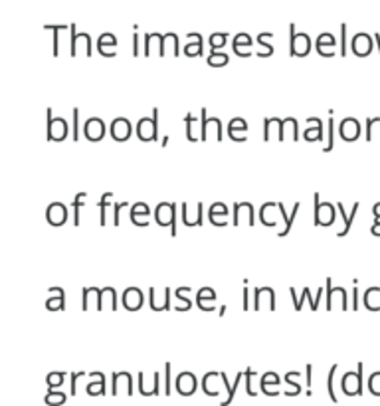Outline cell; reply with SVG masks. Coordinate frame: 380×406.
Listing matches in <instances>:
<instances>
[{
  "label": "cell",
  "mask_w": 380,
  "mask_h": 406,
  "mask_svg": "<svg viewBox=\"0 0 380 406\" xmlns=\"http://www.w3.org/2000/svg\"><path fill=\"white\" fill-rule=\"evenodd\" d=\"M46 115H48V141H64L65 137L70 135V125L65 117H54V110L48 107L46 110Z\"/></svg>",
  "instance_id": "1"
},
{
  "label": "cell",
  "mask_w": 380,
  "mask_h": 406,
  "mask_svg": "<svg viewBox=\"0 0 380 406\" xmlns=\"http://www.w3.org/2000/svg\"><path fill=\"white\" fill-rule=\"evenodd\" d=\"M159 107L152 110V117H141L137 123V135L141 141H157L159 139Z\"/></svg>",
  "instance_id": "2"
},
{
  "label": "cell",
  "mask_w": 380,
  "mask_h": 406,
  "mask_svg": "<svg viewBox=\"0 0 380 406\" xmlns=\"http://www.w3.org/2000/svg\"><path fill=\"white\" fill-rule=\"evenodd\" d=\"M315 200V226H331L335 218H337V204H331V202H323L319 198V192L313 195Z\"/></svg>",
  "instance_id": "3"
},
{
  "label": "cell",
  "mask_w": 380,
  "mask_h": 406,
  "mask_svg": "<svg viewBox=\"0 0 380 406\" xmlns=\"http://www.w3.org/2000/svg\"><path fill=\"white\" fill-rule=\"evenodd\" d=\"M155 220L159 226H171L173 236H176V204L174 202H159L155 209Z\"/></svg>",
  "instance_id": "4"
},
{
  "label": "cell",
  "mask_w": 380,
  "mask_h": 406,
  "mask_svg": "<svg viewBox=\"0 0 380 406\" xmlns=\"http://www.w3.org/2000/svg\"><path fill=\"white\" fill-rule=\"evenodd\" d=\"M362 371H365V365L359 362L357 365V371H348V373L343 374V391L347 393L348 396H357L362 395Z\"/></svg>",
  "instance_id": "5"
},
{
  "label": "cell",
  "mask_w": 380,
  "mask_h": 406,
  "mask_svg": "<svg viewBox=\"0 0 380 406\" xmlns=\"http://www.w3.org/2000/svg\"><path fill=\"white\" fill-rule=\"evenodd\" d=\"M311 50L309 34L295 32V24H289V52L291 55H307Z\"/></svg>",
  "instance_id": "6"
},
{
  "label": "cell",
  "mask_w": 380,
  "mask_h": 406,
  "mask_svg": "<svg viewBox=\"0 0 380 406\" xmlns=\"http://www.w3.org/2000/svg\"><path fill=\"white\" fill-rule=\"evenodd\" d=\"M263 306H268V309H275V292L270 286H260L254 289V303L251 308L256 311H260Z\"/></svg>",
  "instance_id": "7"
},
{
  "label": "cell",
  "mask_w": 380,
  "mask_h": 406,
  "mask_svg": "<svg viewBox=\"0 0 380 406\" xmlns=\"http://www.w3.org/2000/svg\"><path fill=\"white\" fill-rule=\"evenodd\" d=\"M70 36H72V40H70V54L77 55V46H79V42H81L84 48H86L87 55L93 54V48H91V36H89V34L77 32L76 24H70Z\"/></svg>",
  "instance_id": "8"
},
{
  "label": "cell",
  "mask_w": 380,
  "mask_h": 406,
  "mask_svg": "<svg viewBox=\"0 0 380 406\" xmlns=\"http://www.w3.org/2000/svg\"><path fill=\"white\" fill-rule=\"evenodd\" d=\"M210 125L216 127V139L222 141V137H224L222 121L218 119V117H208V110L202 107V110H200V141H208V127H210Z\"/></svg>",
  "instance_id": "9"
},
{
  "label": "cell",
  "mask_w": 380,
  "mask_h": 406,
  "mask_svg": "<svg viewBox=\"0 0 380 406\" xmlns=\"http://www.w3.org/2000/svg\"><path fill=\"white\" fill-rule=\"evenodd\" d=\"M109 133L115 141H127L133 133V123L127 117H115L109 125Z\"/></svg>",
  "instance_id": "10"
},
{
  "label": "cell",
  "mask_w": 380,
  "mask_h": 406,
  "mask_svg": "<svg viewBox=\"0 0 380 406\" xmlns=\"http://www.w3.org/2000/svg\"><path fill=\"white\" fill-rule=\"evenodd\" d=\"M46 220L52 226H62L67 222V207L64 202H50L46 209Z\"/></svg>",
  "instance_id": "11"
},
{
  "label": "cell",
  "mask_w": 380,
  "mask_h": 406,
  "mask_svg": "<svg viewBox=\"0 0 380 406\" xmlns=\"http://www.w3.org/2000/svg\"><path fill=\"white\" fill-rule=\"evenodd\" d=\"M372 42L374 36H370L369 32H357L350 40V48L357 55H369L372 52Z\"/></svg>",
  "instance_id": "12"
},
{
  "label": "cell",
  "mask_w": 380,
  "mask_h": 406,
  "mask_svg": "<svg viewBox=\"0 0 380 406\" xmlns=\"http://www.w3.org/2000/svg\"><path fill=\"white\" fill-rule=\"evenodd\" d=\"M105 131H107V127L101 117H89L84 125V133L89 141H101L105 137Z\"/></svg>",
  "instance_id": "13"
},
{
  "label": "cell",
  "mask_w": 380,
  "mask_h": 406,
  "mask_svg": "<svg viewBox=\"0 0 380 406\" xmlns=\"http://www.w3.org/2000/svg\"><path fill=\"white\" fill-rule=\"evenodd\" d=\"M121 301H123V308L127 309V311H137V309H141L143 301H145V296H143V292L139 287L131 286L123 292Z\"/></svg>",
  "instance_id": "14"
},
{
  "label": "cell",
  "mask_w": 380,
  "mask_h": 406,
  "mask_svg": "<svg viewBox=\"0 0 380 406\" xmlns=\"http://www.w3.org/2000/svg\"><path fill=\"white\" fill-rule=\"evenodd\" d=\"M198 381H196L195 373L190 371H183V373L176 374V393H181L183 396L195 395Z\"/></svg>",
  "instance_id": "15"
},
{
  "label": "cell",
  "mask_w": 380,
  "mask_h": 406,
  "mask_svg": "<svg viewBox=\"0 0 380 406\" xmlns=\"http://www.w3.org/2000/svg\"><path fill=\"white\" fill-rule=\"evenodd\" d=\"M315 50L321 55H335L337 52V40H335V34L331 32H321L317 36V42H315Z\"/></svg>",
  "instance_id": "16"
},
{
  "label": "cell",
  "mask_w": 380,
  "mask_h": 406,
  "mask_svg": "<svg viewBox=\"0 0 380 406\" xmlns=\"http://www.w3.org/2000/svg\"><path fill=\"white\" fill-rule=\"evenodd\" d=\"M360 123L355 117H345V119L339 123V133L345 141H355L360 137Z\"/></svg>",
  "instance_id": "17"
},
{
  "label": "cell",
  "mask_w": 380,
  "mask_h": 406,
  "mask_svg": "<svg viewBox=\"0 0 380 406\" xmlns=\"http://www.w3.org/2000/svg\"><path fill=\"white\" fill-rule=\"evenodd\" d=\"M251 44H254V40H251V36L248 32H238L234 36V40H232V48H234V54L240 55V58H248L251 55Z\"/></svg>",
  "instance_id": "18"
},
{
  "label": "cell",
  "mask_w": 380,
  "mask_h": 406,
  "mask_svg": "<svg viewBox=\"0 0 380 406\" xmlns=\"http://www.w3.org/2000/svg\"><path fill=\"white\" fill-rule=\"evenodd\" d=\"M232 210H234V214H232V224H234V226H238L240 224L242 212H244V210L248 212V224H250V226H256V209H254L251 202H234V204H232Z\"/></svg>",
  "instance_id": "19"
},
{
  "label": "cell",
  "mask_w": 380,
  "mask_h": 406,
  "mask_svg": "<svg viewBox=\"0 0 380 406\" xmlns=\"http://www.w3.org/2000/svg\"><path fill=\"white\" fill-rule=\"evenodd\" d=\"M360 202H355L353 204V209H350V214H347V210H345V204L343 202H337V212L341 214V218H343V228L337 232V236H345L350 230V226H353V222H355V216H357V212H359Z\"/></svg>",
  "instance_id": "20"
},
{
  "label": "cell",
  "mask_w": 380,
  "mask_h": 406,
  "mask_svg": "<svg viewBox=\"0 0 380 406\" xmlns=\"http://www.w3.org/2000/svg\"><path fill=\"white\" fill-rule=\"evenodd\" d=\"M228 135L234 141H246L248 137V121L244 117H234L228 123Z\"/></svg>",
  "instance_id": "21"
},
{
  "label": "cell",
  "mask_w": 380,
  "mask_h": 406,
  "mask_svg": "<svg viewBox=\"0 0 380 406\" xmlns=\"http://www.w3.org/2000/svg\"><path fill=\"white\" fill-rule=\"evenodd\" d=\"M309 125H315V127H307L303 131V139L307 141H323V133H325V127H323V121L319 119V117H309L307 119Z\"/></svg>",
  "instance_id": "22"
},
{
  "label": "cell",
  "mask_w": 380,
  "mask_h": 406,
  "mask_svg": "<svg viewBox=\"0 0 380 406\" xmlns=\"http://www.w3.org/2000/svg\"><path fill=\"white\" fill-rule=\"evenodd\" d=\"M46 309H50V311L65 309V292L62 287H50V297H48V301H46Z\"/></svg>",
  "instance_id": "23"
},
{
  "label": "cell",
  "mask_w": 380,
  "mask_h": 406,
  "mask_svg": "<svg viewBox=\"0 0 380 406\" xmlns=\"http://www.w3.org/2000/svg\"><path fill=\"white\" fill-rule=\"evenodd\" d=\"M117 46V38L115 34L111 32H103L98 38V52L103 55H117V52L113 50Z\"/></svg>",
  "instance_id": "24"
},
{
  "label": "cell",
  "mask_w": 380,
  "mask_h": 406,
  "mask_svg": "<svg viewBox=\"0 0 380 406\" xmlns=\"http://www.w3.org/2000/svg\"><path fill=\"white\" fill-rule=\"evenodd\" d=\"M207 301H216V292L212 287H202L198 289L196 294V306L202 309V311H214V306L212 303H207Z\"/></svg>",
  "instance_id": "25"
},
{
  "label": "cell",
  "mask_w": 380,
  "mask_h": 406,
  "mask_svg": "<svg viewBox=\"0 0 380 406\" xmlns=\"http://www.w3.org/2000/svg\"><path fill=\"white\" fill-rule=\"evenodd\" d=\"M299 207H301V202H295L294 210L287 214V210H285V207H283V202H277V210L282 212L283 220H285V228L280 232V238H285V236L291 232V226H294V220H295V216H297V212H299Z\"/></svg>",
  "instance_id": "26"
},
{
  "label": "cell",
  "mask_w": 380,
  "mask_h": 406,
  "mask_svg": "<svg viewBox=\"0 0 380 406\" xmlns=\"http://www.w3.org/2000/svg\"><path fill=\"white\" fill-rule=\"evenodd\" d=\"M91 376H93V379H98V381H91V383L87 384V395H91V396L105 395V374L91 373Z\"/></svg>",
  "instance_id": "27"
},
{
  "label": "cell",
  "mask_w": 380,
  "mask_h": 406,
  "mask_svg": "<svg viewBox=\"0 0 380 406\" xmlns=\"http://www.w3.org/2000/svg\"><path fill=\"white\" fill-rule=\"evenodd\" d=\"M190 289H192L190 286H181L174 289V296H176V311H186V309L192 308V301L185 297L186 292H190Z\"/></svg>",
  "instance_id": "28"
},
{
  "label": "cell",
  "mask_w": 380,
  "mask_h": 406,
  "mask_svg": "<svg viewBox=\"0 0 380 406\" xmlns=\"http://www.w3.org/2000/svg\"><path fill=\"white\" fill-rule=\"evenodd\" d=\"M113 198V192H103L101 197H99V224L101 226H105L107 224V207H109V200Z\"/></svg>",
  "instance_id": "29"
},
{
  "label": "cell",
  "mask_w": 380,
  "mask_h": 406,
  "mask_svg": "<svg viewBox=\"0 0 380 406\" xmlns=\"http://www.w3.org/2000/svg\"><path fill=\"white\" fill-rule=\"evenodd\" d=\"M228 212L230 209L224 202H214V204H210V209H208V220L212 222V220H218V216H222V218L226 220Z\"/></svg>",
  "instance_id": "30"
},
{
  "label": "cell",
  "mask_w": 380,
  "mask_h": 406,
  "mask_svg": "<svg viewBox=\"0 0 380 406\" xmlns=\"http://www.w3.org/2000/svg\"><path fill=\"white\" fill-rule=\"evenodd\" d=\"M207 62L210 64V66H214V67H220V66H226L230 62V55L226 54V52H214V50H210V54H208V58H207Z\"/></svg>",
  "instance_id": "31"
},
{
  "label": "cell",
  "mask_w": 380,
  "mask_h": 406,
  "mask_svg": "<svg viewBox=\"0 0 380 406\" xmlns=\"http://www.w3.org/2000/svg\"><path fill=\"white\" fill-rule=\"evenodd\" d=\"M380 294V286H372L369 287L365 294H362V303H365V308L369 309V311H379V306L372 301V296H379Z\"/></svg>",
  "instance_id": "32"
},
{
  "label": "cell",
  "mask_w": 380,
  "mask_h": 406,
  "mask_svg": "<svg viewBox=\"0 0 380 406\" xmlns=\"http://www.w3.org/2000/svg\"><path fill=\"white\" fill-rule=\"evenodd\" d=\"M226 40H228V32H212L208 36L210 50L218 52V48H224V46H226Z\"/></svg>",
  "instance_id": "33"
},
{
  "label": "cell",
  "mask_w": 380,
  "mask_h": 406,
  "mask_svg": "<svg viewBox=\"0 0 380 406\" xmlns=\"http://www.w3.org/2000/svg\"><path fill=\"white\" fill-rule=\"evenodd\" d=\"M270 36H273V32H260L258 36H256V42H258V44L263 48L261 52H258V55H260V58H266V55L273 54V46L266 42V38H270Z\"/></svg>",
  "instance_id": "34"
},
{
  "label": "cell",
  "mask_w": 380,
  "mask_h": 406,
  "mask_svg": "<svg viewBox=\"0 0 380 406\" xmlns=\"http://www.w3.org/2000/svg\"><path fill=\"white\" fill-rule=\"evenodd\" d=\"M327 129H329V137H327V145L323 147L325 153H329L335 145V117H333V110L329 111V121H327Z\"/></svg>",
  "instance_id": "35"
},
{
  "label": "cell",
  "mask_w": 380,
  "mask_h": 406,
  "mask_svg": "<svg viewBox=\"0 0 380 406\" xmlns=\"http://www.w3.org/2000/svg\"><path fill=\"white\" fill-rule=\"evenodd\" d=\"M185 125H186V139L190 141V143H196L200 137L196 135L195 129H196V117L192 115V113H188L185 117Z\"/></svg>",
  "instance_id": "36"
},
{
  "label": "cell",
  "mask_w": 380,
  "mask_h": 406,
  "mask_svg": "<svg viewBox=\"0 0 380 406\" xmlns=\"http://www.w3.org/2000/svg\"><path fill=\"white\" fill-rule=\"evenodd\" d=\"M339 365H331V369H329V374H327V388H329V396H331V400H335L337 402V395H335V373H337Z\"/></svg>",
  "instance_id": "37"
},
{
  "label": "cell",
  "mask_w": 380,
  "mask_h": 406,
  "mask_svg": "<svg viewBox=\"0 0 380 406\" xmlns=\"http://www.w3.org/2000/svg\"><path fill=\"white\" fill-rule=\"evenodd\" d=\"M84 198H87V192H79L74 198V202H72V207H74V224L79 226V222H81V204H84Z\"/></svg>",
  "instance_id": "38"
},
{
  "label": "cell",
  "mask_w": 380,
  "mask_h": 406,
  "mask_svg": "<svg viewBox=\"0 0 380 406\" xmlns=\"http://www.w3.org/2000/svg\"><path fill=\"white\" fill-rule=\"evenodd\" d=\"M280 383H282V381H280V374L273 373V371H270V373H266L263 376H261V381H260L261 391L266 393V391L270 388V384H272V386H277Z\"/></svg>",
  "instance_id": "39"
},
{
  "label": "cell",
  "mask_w": 380,
  "mask_h": 406,
  "mask_svg": "<svg viewBox=\"0 0 380 406\" xmlns=\"http://www.w3.org/2000/svg\"><path fill=\"white\" fill-rule=\"evenodd\" d=\"M139 214H141V216H145V218L151 214V209H149V204H147V202H135V204L131 207V210H129L131 218H137Z\"/></svg>",
  "instance_id": "40"
},
{
  "label": "cell",
  "mask_w": 380,
  "mask_h": 406,
  "mask_svg": "<svg viewBox=\"0 0 380 406\" xmlns=\"http://www.w3.org/2000/svg\"><path fill=\"white\" fill-rule=\"evenodd\" d=\"M202 52H204V44H202V40H195V42H188V44L185 46V54L186 55H202Z\"/></svg>",
  "instance_id": "41"
},
{
  "label": "cell",
  "mask_w": 380,
  "mask_h": 406,
  "mask_svg": "<svg viewBox=\"0 0 380 406\" xmlns=\"http://www.w3.org/2000/svg\"><path fill=\"white\" fill-rule=\"evenodd\" d=\"M65 381V373H50L48 376H46V383H48V386L50 388H58V386H62Z\"/></svg>",
  "instance_id": "42"
},
{
  "label": "cell",
  "mask_w": 380,
  "mask_h": 406,
  "mask_svg": "<svg viewBox=\"0 0 380 406\" xmlns=\"http://www.w3.org/2000/svg\"><path fill=\"white\" fill-rule=\"evenodd\" d=\"M171 373H173V365H171V362H164V395H171V391H173Z\"/></svg>",
  "instance_id": "43"
},
{
  "label": "cell",
  "mask_w": 380,
  "mask_h": 406,
  "mask_svg": "<svg viewBox=\"0 0 380 406\" xmlns=\"http://www.w3.org/2000/svg\"><path fill=\"white\" fill-rule=\"evenodd\" d=\"M369 391L372 393V395L380 396V371H376V373L370 374Z\"/></svg>",
  "instance_id": "44"
},
{
  "label": "cell",
  "mask_w": 380,
  "mask_h": 406,
  "mask_svg": "<svg viewBox=\"0 0 380 406\" xmlns=\"http://www.w3.org/2000/svg\"><path fill=\"white\" fill-rule=\"evenodd\" d=\"M244 379H246V374H244V373L236 374V381H234V384H232V388L228 391V398H226V400H224L222 405H230V402H232V398H234V395H236V388L240 386V381H244Z\"/></svg>",
  "instance_id": "45"
},
{
  "label": "cell",
  "mask_w": 380,
  "mask_h": 406,
  "mask_svg": "<svg viewBox=\"0 0 380 406\" xmlns=\"http://www.w3.org/2000/svg\"><path fill=\"white\" fill-rule=\"evenodd\" d=\"M46 402H48V405H62V402H65V395L64 393H54V391H50V393L46 395Z\"/></svg>",
  "instance_id": "46"
},
{
  "label": "cell",
  "mask_w": 380,
  "mask_h": 406,
  "mask_svg": "<svg viewBox=\"0 0 380 406\" xmlns=\"http://www.w3.org/2000/svg\"><path fill=\"white\" fill-rule=\"evenodd\" d=\"M244 374H246V388H248V395L250 396H256V391H254V376H256V373H254V369H246L244 371Z\"/></svg>",
  "instance_id": "47"
},
{
  "label": "cell",
  "mask_w": 380,
  "mask_h": 406,
  "mask_svg": "<svg viewBox=\"0 0 380 406\" xmlns=\"http://www.w3.org/2000/svg\"><path fill=\"white\" fill-rule=\"evenodd\" d=\"M347 24L343 22L341 24V55H347V48H348V44H347Z\"/></svg>",
  "instance_id": "48"
},
{
  "label": "cell",
  "mask_w": 380,
  "mask_h": 406,
  "mask_svg": "<svg viewBox=\"0 0 380 406\" xmlns=\"http://www.w3.org/2000/svg\"><path fill=\"white\" fill-rule=\"evenodd\" d=\"M125 207H129V202H113V224H115V226H119L121 224L119 212L121 209H125Z\"/></svg>",
  "instance_id": "49"
},
{
  "label": "cell",
  "mask_w": 380,
  "mask_h": 406,
  "mask_svg": "<svg viewBox=\"0 0 380 406\" xmlns=\"http://www.w3.org/2000/svg\"><path fill=\"white\" fill-rule=\"evenodd\" d=\"M72 111H74V127H72L74 131H72V137H74V141H77L79 139V110L74 107Z\"/></svg>",
  "instance_id": "50"
},
{
  "label": "cell",
  "mask_w": 380,
  "mask_h": 406,
  "mask_svg": "<svg viewBox=\"0 0 380 406\" xmlns=\"http://www.w3.org/2000/svg\"><path fill=\"white\" fill-rule=\"evenodd\" d=\"M374 123H380V117H369V119H367V141L372 139V125H374Z\"/></svg>",
  "instance_id": "51"
},
{
  "label": "cell",
  "mask_w": 380,
  "mask_h": 406,
  "mask_svg": "<svg viewBox=\"0 0 380 406\" xmlns=\"http://www.w3.org/2000/svg\"><path fill=\"white\" fill-rule=\"evenodd\" d=\"M270 129H272V119L266 117V119H263V141H270V137H272Z\"/></svg>",
  "instance_id": "52"
},
{
  "label": "cell",
  "mask_w": 380,
  "mask_h": 406,
  "mask_svg": "<svg viewBox=\"0 0 380 406\" xmlns=\"http://www.w3.org/2000/svg\"><path fill=\"white\" fill-rule=\"evenodd\" d=\"M303 296H305V299H307V301L311 303V309H313V311H317V309H319V306L315 303V297H311V292H309V287H303Z\"/></svg>",
  "instance_id": "53"
},
{
  "label": "cell",
  "mask_w": 380,
  "mask_h": 406,
  "mask_svg": "<svg viewBox=\"0 0 380 406\" xmlns=\"http://www.w3.org/2000/svg\"><path fill=\"white\" fill-rule=\"evenodd\" d=\"M242 294H244V303H242V308L248 311V309H251V306H250V287H244V292H242Z\"/></svg>",
  "instance_id": "54"
},
{
  "label": "cell",
  "mask_w": 380,
  "mask_h": 406,
  "mask_svg": "<svg viewBox=\"0 0 380 406\" xmlns=\"http://www.w3.org/2000/svg\"><path fill=\"white\" fill-rule=\"evenodd\" d=\"M311 374H313V365H305V384L311 386Z\"/></svg>",
  "instance_id": "55"
},
{
  "label": "cell",
  "mask_w": 380,
  "mask_h": 406,
  "mask_svg": "<svg viewBox=\"0 0 380 406\" xmlns=\"http://www.w3.org/2000/svg\"><path fill=\"white\" fill-rule=\"evenodd\" d=\"M84 374L86 373H72V381H70V383H72V395L77 393V379H81Z\"/></svg>",
  "instance_id": "56"
},
{
  "label": "cell",
  "mask_w": 380,
  "mask_h": 406,
  "mask_svg": "<svg viewBox=\"0 0 380 406\" xmlns=\"http://www.w3.org/2000/svg\"><path fill=\"white\" fill-rule=\"evenodd\" d=\"M141 54V48H139V34H133V55Z\"/></svg>",
  "instance_id": "57"
},
{
  "label": "cell",
  "mask_w": 380,
  "mask_h": 406,
  "mask_svg": "<svg viewBox=\"0 0 380 406\" xmlns=\"http://www.w3.org/2000/svg\"><path fill=\"white\" fill-rule=\"evenodd\" d=\"M353 309L357 311L359 309V287H353Z\"/></svg>",
  "instance_id": "58"
},
{
  "label": "cell",
  "mask_w": 380,
  "mask_h": 406,
  "mask_svg": "<svg viewBox=\"0 0 380 406\" xmlns=\"http://www.w3.org/2000/svg\"><path fill=\"white\" fill-rule=\"evenodd\" d=\"M370 232H372L374 236H380V220H374V224L370 226Z\"/></svg>",
  "instance_id": "59"
},
{
  "label": "cell",
  "mask_w": 380,
  "mask_h": 406,
  "mask_svg": "<svg viewBox=\"0 0 380 406\" xmlns=\"http://www.w3.org/2000/svg\"><path fill=\"white\" fill-rule=\"evenodd\" d=\"M188 40L192 42V40H202V36L198 32H188Z\"/></svg>",
  "instance_id": "60"
},
{
  "label": "cell",
  "mask_w": 380,
  "mask_h": 406,
  "mask_svg": "<svg viewBox=\"0 0 380 406\" xmlns=\"http://www.w3.org/2000/svg\"><path fill=\"white\" fill-rule=\"evenodd\" d=\"M372 212H374V220H380V202H376V204H374Z\"/></svg>",
  "instance_id": "61"
},
{
  "label": "cell",
  "mask_w": 380,
  "mask_h": 406,
  "mask_svg": "<svg viewBox=\"0 0 380 406\" xmlns=\"http://www.w3.org/2000/svg\"><path fill=\"white\" fill-rule=\"evenodd\" d=\"M374 42H376V46H379V52H380V34L379 32L374 34Z\"/></svg>",
  "instance_id": "62"
}]
</instances>
